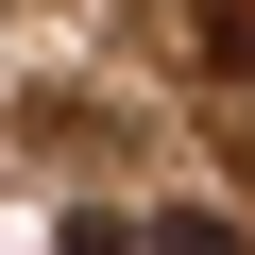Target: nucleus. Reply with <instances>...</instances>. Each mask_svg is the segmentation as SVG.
Here are the masks:
<instances>
[{
    "label": "nucleus",
    "instance_id": "1",
    "mask_svg": "<svg viewBox=\"0 0 255 255\" xmlns=\"http://www.w3.org/2000/svg\"><path fill=\"white\" fill-rule=\"evenodd\" d=\"M187 34H204V68H238V85H255V0H187Z\"/></svg>",
    "mask_w": 255,
    "mask_h": 255
},
{
    "label": "nucleus",
    "instance_id": "2",
    "mask_svg": "<svg viewBox=\"0 0 255 255\" xmlns=\"http://www.w3.org/2000/svg\"><path fill=\"white\" fill-rule=\"evenodd\" d=\"M136 255H255V238H238V221H204V204H187V221H136Z\"/></svg>",
    "mask_w": 255,
    "mask_h": 255
}]
</instances>
